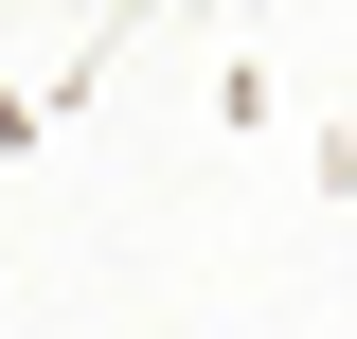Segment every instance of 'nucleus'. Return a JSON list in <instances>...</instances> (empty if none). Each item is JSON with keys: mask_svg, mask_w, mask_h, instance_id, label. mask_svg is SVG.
<instances>
[]
</instances>
